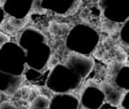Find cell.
<instances>
[{
  "mask_svg": "<svg viewBox=\"0 0 129 109\" xmlns=\"http://www.w3.org/2000/svg\"><path fill=\"white\" fill-rule=\"evenodd\" d=\"M24 24H26L25 20H17L16 18H8L3 21L1 28L3 29L4 32L10 33V34H14V33L17 32L19 29H21Z\"/></svg>",
  "mask_w": 129,
  "mask_h": 109,
  "instance_id": "cell-1",
  "label": "cell"
},
{
  "mask_svg": "<svg viewBox=\"0 0 129 109\" xmlns=\"http://www.w3.org/2000/svg\"><path fill=\"white\" fill-rule=\"evenodd\" d=\"M102 86H103L102 89L104 90L105 94H106L107 99L110 102H112V103H114V104L119 102V100H120V98H121V95H120L121 93H119V92L117 91L112 85H110V84H108V83L103 84Z\"/></svg>",
  "mask_w": 129,
  "mask_h": 109,
  "instance_id": "cell-2",
  "label": "cell"
},
{
  "mask_svg": "<svg viewBox=\"0 0 129 109\" xmlns=\"http://www.w3.org/2000/svg\"><path fill=\"white\" fill-rule=\"evenodd\" d=\"M31 107L33 108H48L49 107V98L45 96H38L31 102Z\"/></svg>",
  "mask_w": 129,
  "mask_h": 109,
  "instance_id": "cell-3",
  "label": "cell"
},
{
  "mask_svg": "<svg viewBox=\"0 0 129 109\" xmlns=\"http://www.w3.org/2000/svg\"><path fill=\"white\" fill-rule=\"evenodd\" d=\"M64 27H67V25H60L59 23L52 21L50 22V24H49L48 31L52 35L60 36V35H64Z\"/></svg>",
  "mask_w": 129,
  "mask_h": 109,
  "instance_id": "cell-4",
  "label": "cell"
},
{
  "mask_svg": "<svg viewBox=\"0 0 129 109\" xmlns=\"http://www.w3.org/2000/svg\"><path fill=\"white\" fill-rule=\"evenodd\" d=\"M114 58L116 62H118L119 64H123L126 62V59H127V56L125 54L123 50L121 48H119V46L117 47L116 51H115V54H114Z\"/></svg>",
  "mask_w": 129,
  "mask_h": 109,
  "instance_id": "cell-5",
  "label": "cell"
},
{
  "mask_svg": "<svg viewBox=\"0 0 129 109\" xmlns=\"http://www.w3.org/2000/svg\"><path fill=\"white\" fill-rule=\"evenodd\" d=\"M39 94H40V91L38 90V88H36V87L30 88V93H29V97H28V100H29L30 103L38 97Z\"/></svg>",
  "mask_w": 129,
  "mask_h": 109,
  "instance_id": "cell-6",
  "label": "cell"
},
{
  "mask_svg": "<svg viewBox=\"0 0 129 109\" xmlns=\"http://www.w3.org/2000/svg\"><path fill=\"white\" fill-rule=\"evenodd\" d=\"M9 40H10V38H9L6 34L0 32V46H2V45L5 44L6 43H8Z\"/></svg>",
  "mask_w": 129,
  "mask_h": 109,
  "instance_id": "cell-7",
  "label": "cell"
},
{
  "mask_svg": "<svg viewBox=\"0 0 129 109\" xmlns=\"http://www.w3.org/2000/svg\"><path fill=\"white\" fill-rule=\"evenodd\" d=\"M16 106L12 103L11 101H3L2 103H0V109L1 108H15Z\"/></svg>",
  "mask_w": 129,
  "mask_h": 109,
  "instance_id": "cell-8",
  "label": "cell"
},
{
  "mask_svg": "<svg viewBox=\"0 0 129 109\" xmlns=\"http://www.w3.org/2000/svg\"><path fill=\"white\" fill-rule=\"evenodd\" d=\"M57 63H58V59H57L56 57L52 56V57L50 58V60L48 61V68H52V67L56 65Z\"/></svg>",
  "mask_w": 129,
  "mask_h": 109,
  "instance_id": "cell-9",
  "label": "cell"
},
{
  "mask_svg": "<svg viewBox=\"0 0 129 109\" xmlns=\"http://www.w3.org/2000/svg\"><path fill=\"white\" fill-rule=\"evenodd\" d=\"M1 3H2V0H0V5H1Z\"/></svg>",
  "mask_w": 129,
  "mask_h": 109,
  "instance_id": "cell-10",
  "label": "cell"
}]
</instances>
